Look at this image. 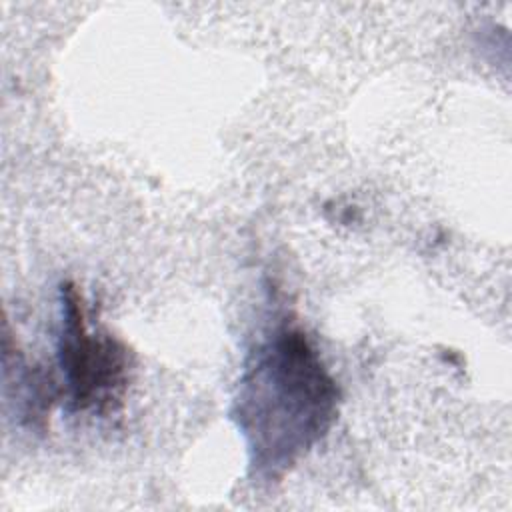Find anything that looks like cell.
Masks as SVG:
<instances>
[{
    "mask_svg": "<svg viewBox=\"0 0 512 512\" xmlns=\"http://www.w3.org/2000/svg\"><path fill=\"white\" fill-rule=\"evenodd\" d=\"M340 392L306 334L282 326L248 358L230 418L256 478L280 480L330 430Z\"/></svg>",
    "mask_w": 512,
    "mask_h": 512,
    "instance_id": "6da1fadb",
    "label": "cell"
},
{
    "mask_svg": "<svg viewBox=\"0 0 512 512\" xmlns=\"http://www.w3.org/2000/svg\"><path fill=\"white\" fill-rule=\"evenodd\" d=\"M58 364L72 410L104 412L120 398L126 382V350L108 334L86 324L82 298L72 284L60 288Z\"/></svg>",
    "mask_w": 512,
    "mask_h": 512,
    "instance_id": "7a4b0ae2",
    "label": "cell"
}]
</instances>
